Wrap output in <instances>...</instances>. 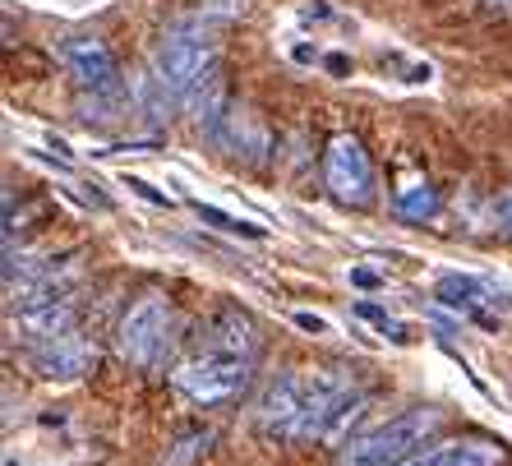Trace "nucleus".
<instances>
[{"label": "nucleus", "instance_id": "nucleus-1", "mask_svg": "<svg viewBox=\"0 0 512 466\" xmlns=\"http://www.w3.org/2000/svg\"><path fill=\"white\" fill-rule=\"evenodd\" d=\"M439 425H443V416L434 407H411V411H402V416L374 425V430L356 434V439L342 448L337 466H397L402 457L420 453V443L439 430Z\"/></svg>", "mask_w": 512, "mask_h": 466}, {"label": "nucleus", "instance_id": "nucleus-16", "mask_svg": "<svg viewBox=\"0 0 512 466\" xmlns=\"http://www.w3.org/2000/svg\"><path fill=\"white\" fill-rule=\"evenodd\" d=\"M494 217H499V231L512 240V190H503L499 199H494Z\"/></svg>", "mask_w": 512, "mask_h": 466}, {"label": "nucleus", "instance_id": "nucleus-11", "mask_svg": "<svg viewBox=\"0 0 512 466\" xmlns=\"http://www.w3.org/2000/svg\"><path fill=\"white\" fill-rule=\"evenodd\" d=\"M365 411H370V397H365V393H351V388H346V393L333 402V411L323 416L314 443H323V448H342L346 434H351L360 420H365Z\"/></svg>", "mask_w": 512, "mask_h": 466}, {"label": "nucleus", "instance_id": "nucleus-17", "mask_svg": "<svg viewBox=\"0 0 512 466\" xmlns=\"http://www.w3.org/2000/svg\"><path fill=\"white\" fill-rule=\"evenodd\" d=\"M296 328H305V333H328V323H323L319 314H305V310L296 314Z\"/></svg>", "mask_w": 512, "mask_h": 466}, {"label": "nucleus", "instance_id": "nucleus-12", "mask_svg": "<svg viewBox=\"0 0 512 466\" xmlns=\"http://www.w3.org/2000/svg\"><path fill=\"white\" fill-rule=\"evenodd\" d=\"M213 351L250 360L254 356V323H250V314H240V310L222 314V319H217V333H213Z\"/></svg>", "mask_w": 512, "mask_h": 466}, {"label": "nucleus", "instance_id": "nucleus-6", "mask_svg": "<svg viewBox=\"0 0 512 466\" xmlns=\"http://www.w3.org/2000/svg\"><path fill=\"white\" fill-rule=\"evenodd\" d=\"M305 402H310V383L300 379V374H282V379L263 393V407H259L263 434H268V439H296Z\"/></svg>", "mask_w": 512, "mask_h": 466}, {"label": "nucleus", "instance_id": "nucleus-8", "mask_svg": "<svg viewBox=\"0 0 512 466\" xmlns=\"http://www.w3.org/2000/svg\"><path fill=\"white\" fill-rule=\"evenodd\" d=\"M503 443L494 439H453V443H429L420 453L402 457L397 466H499Z\"/></svg>", "mask_w": 512, "mask_h": 466}, {"label": "nucleus", "instance_id": "nucleus-15", "mask_svg": "<svg viewBox=\"0 0 512 466\" xmlns=\"http://www.w3.org/2000/svg\"><path fill=\"white\" fill-rule=\"evenodd\" d=\"M125 185H130V190L139 194V199H148V204H157V208H171V204H176V199H171V194L153 190V185H148V180H139V176H130V180H125Z\"/></svg>", "mask_w": 512, "mask_h": 466}, {"label": "nucleus", "instance_id": "nucleus-9", "mask_svg": "<svg viewBox=\"0 0 512 466\" xmlns=\"http://www.w3.org/2000/svg\"><path fill=\"white\" fill-rule=\"evenodd\" d=\"M74 319H79V300L60 296V300H47V305H33V310H19V328L37 342H60V337L74 333Z\"/></svg>", "mask_w": 512, "mask_h": 466}, {"label": "nucleus", "instance_id": "nucleus-14", "mask_svg": "<svg viewBox=\"0 0 512 466\" xmlns=\"http://www.w3.org/2000/svg\"><path fill=\"white\" fill-rule=\"evenodd\" d=\"M194 213L208 222V227H217V231H240V236H254L259 240L263 236V227H250V222H236V217H227L222 208H213V204H194Z\"/></svg>", "mask_w": 512, "mask_h": 466}, {"label": "nucleus", "instance_id": "nucleus-3", "mask_svg": "<svg viewBox=\"0 0 512 466\" xmlns=\"http://www.w3.org/2000/svg\"><path fill=\"white\" fill-rule=\"evenodd\" d=\"M171 383H176L190 402H199V407H222V402H231V397H240L250 388V360L208 351V356L185 360V365L171 374Z\"/></svg>", "mask_w": 512, "mask_h": 466}, {"label": "nucleus", "instance_id": "nucleus-13", "mask_svg": "<svg viewBox=\"0 0 512 466\" xmlns=\"http://www.w3.org/2000/svg\"><path fill=\"white\" fill-rule=\"evenodd\" d=\"M434 208H439V194H434V185H406V190L397 194V213L411 217V222L429 217Z\"/></svg>", "mask_w": 512, "mask_h": 466}, {"label": "nucleus", "instance_id": "nucleus-7", "mask_svg": "<svg viewBox=\"0 0 512 466\" xmlns=\"http://www.w3.org/2000/svg\"><path fill=\"white\" fill-rule=\"evenodd\" d=\"M65 65L84 88L93 93H116V60H111L107 42L102 37H70L65 42Z\"/></svg>", "mask_w": 512, "mask_h": 466}, {"label": "nucleus", "instance_id": "nucleus-5", "mask_svg": "<svg viewBox=\"0 0 512 466\" xmlns=\"http://www.w3.org/2000/svg\"><path fill=\"white\" fill-rule=\"evenodd\" d=\"M323 185L342 208H370L374 199V171L370 157H365V144L356 134H342L333 139L328 157H323Z\"/></svg>", "mask_w": 512, "mask_h": 466}, {"label": "nucleus", "instance_id": "nucleus-4", "mask_svg": "<svg viewBox=\"0 0 512 466\" xmlns=\"http://www.w3.org/2000/svg\"><path fill=\"white\" fill-rule=\"evenodd\" d=\"M167 333H171L167 296H143V300H134L130 314L120 319L116 351L130 360V365H157V356L167 347Z\"/></svg>", "mask_w": 512, "mask_h": 466}, {"label": "nucleus", "instance_id": "nucleus-10", "mask_svg": "<svg viewBox=\"0 0 512 466\" xmlns=\"http://www.w3.org/2000/svg\"><path fill=\"white\" fill-rule=\"evenodd\" d=\"M93 356L97 351L88 347L84 337H60V342H47V347H37L33 351V365L47 379H70V374H84L88 365H93Z\"/></svg>", "mask_w": 512, "mask_h": 466}, {"label": "nucleus", "instance_id": "nucleus-18", "mask_svg": "<svg viewBox=\"0 0 512 466\" xmlns=\"http://www.w3.org/2000/svg\"><path fill=\"white\" fill-rule=\"evenodd\" d=\"M351 282H356V287H379V273H370V268H356V273H351Z\"/></svg>", "mask_w": 512, "mask_h": 466}, {"label": "nucleus", "instance_id": "nucleus-2", "mask_svg": "<svg viewBox=\"0 0 512 466\" xmlns=\"http://www.w3.org/2000/svg\"><path fill=\"white\" fill-rule=\"evenodd\" d=\"M217 70V37L203 28H176L157 47V84L167 97H190L194 88L213 84Z\"/></svg>", "mask_w": 512, "mask_h": 466}]
</instances>
